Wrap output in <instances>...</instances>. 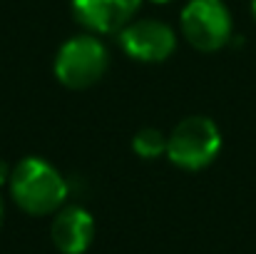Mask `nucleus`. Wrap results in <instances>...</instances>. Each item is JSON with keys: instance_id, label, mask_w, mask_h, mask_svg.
Masks as SVG:
<instances>
[{"instance_id": "f257e3e1", "label": "nucleus", "mask_w": 256, "mask_h": 254, "mask_svg": "<svg viewBox=\"0 0 256 254\" xmlns=\"http://www.w3.org/2000/svg\"><path fill=\"white\" fill-rule=\"evenodd\" d=\"M8 187H10V197L15 199V204L32 217L52 214V212L62 209V204L68 199L65 177L58 172L52 162H48L38 155L22 157L12 167Z\"/></svg>"}, {"instance_id": "1a4fd4ad", "label": "nucleus", "mask_w": 256, "mask_h": 254, "mask_svg": "<svg viewBox=\"0 0 256 254\" xmlns=\"http://www.w3.org/2000/svg\"><path fill=\"white\" fill-rule=\"evenodd\" d=\"M10 172H12V167H8V162L0 160V187L10 182Z\"/></svg>"}, {"instance_id": "39448f33", "label": "nucleus", "mask_w": 256, "mask_h": 254, "mask_svg": "<svg viewBox=\"0 0 256 254\" xmlns=\"http://www.w3.org/2000/svg\"><path fill=\"white\" fill-rule=\"evenodd\" d=\"M117 35L120 48L137 63H164L176 50V33L157 18L132 20Z\"/></svg>"}, {"instance_id": "9d476101", "label": "nucleus", "mask_w": 256, "mask_h": 254, "mask_svg": "<svg viewBox=\"0 0 256 254\" xmlns=\"http://www.w3.org/2000/svg\"><path fill=\"white\" fill-rule=\"evenodd\" d=\"M2 219H5V207H2V199H0V227H2Z\"/></svg>"}, {"instance_id": "0eeeda50", "label": "nucleus", "mask_w": 256, "mask_h": 254, "mask_svg": "<svg viewBox=\"0 0 256 254\" xmlns=\"http://www.w3.org/2000/svg\"><path fill=\"white\" fill-rule=\"evenodd\" d=\"M50 237L55 249L62 254H85L94 239V217L80 204H68L58 209Z\"/></svg>"}, {"instance_id": "9b49d317", "label": "nucleus", "mask_w": 256, "mask_h": 254, "mask_svg": "<svg viewBox=\"0 0 256 254\" xmlns=\"http://www.w3.org/2000/svg\"><path fill=\"white\" fill-rule=\"evenodd\" d=\"M150 3H154V5H167V3H172V0H150Z\"/></svg>"}, {"instance_id": "20e7f679", "label": "nucleus", "mask_w": 256, "mask_h": 254, "mask_svg": "<svg viewBox=\"0 0 256 254\" xmlns=\"http://www.w3.org/2000/svg\"><path fill=\"white\" fill-rule=\"evenodd\" d=\"M179 25L184 40L202 53H216L232 40V13L222 0H189Z\"/></svg>"}, {"instance_id": "423d86ee", "label": "nucleus", "mask_w": 256, "mask_h": 254, "mask_svg": "<svg viewBox=\"0 0 256 254\" xmlns=\"http://www.w3.org/2000/svg\"><path fill=\"white\" fill-rule=\"evenodd\" d=\"M142 0H72L75 20L92 35H114L130 25Z\"/></svg>"}, {"instance_id": "f8f14e48", "label": "nucleus", "mask_w": 256, "mask_h": 254, "mask_svg": "<svg viewBox=\"0 0 256 254\" xmlns=\"http://www.w3.org/2000/svg\"><path fill=\"white\" fill-rule=\"evenodd\" d=\"M252 10H254V18H256V0H252Z\"/></svg>"}, {"instance_id": "f03ea898", "label": "nucleus", "mask_w": 256, "mask_h": 254, "mask_svg": "<svg viewBox=\"0 0 256 254\" xmlns=\"http://www.w3.org/2000/svg\"><path fill=\"white\" fill-rule=\"evenodd\" d=\"M222 152V132L212 117L192 115L167 135V157L174 167L196 172L209 167Z\"/></svg>"}, {"instance_id": "6e6552de", "label": "nucleus", "mask_w": 256, "mask_h": 254, "mask_svg": "<svg viewBox=\"0 0 256 254\" xmlns=\"http://www.w3.org/2000/svg\"><path fill=\"white\" fill-rule=\"evenodd\" d=\"M132 150L142 160H157L167 155V135L157 127H142L132 137Z\"/></svg>"}, {"instance_id": "7ed1b4c3", "label": "nucleus", "mask_w": 256, "mask_h": 254, "mask_svg": "<svg viewBox=\"0 0 256 254\" xmlns=\"http://www.w3.org/2000/svg\"><path fill=\"white\" fill-rule=\"evenodd\" d=\"M110 68V53L97 35H75L55 55L52 73L70 90L92 87Z\"/></svg>"}]
</instances>
